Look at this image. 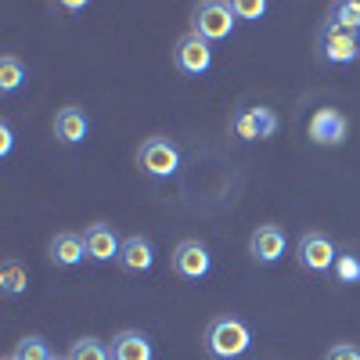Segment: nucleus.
<instances>
[{
	"label": "nucleus",
	"instance_id": "nucleus-1",
	"mask_svg": "<svg viewBox=\"0 0 360 360\" xmlns=\"http://www.w3.org/2000/svg\"><path fill=\"white\" fill-rule=\"evenodd\" d=\"M249 346H252V332L238 317H217L205 332V349L220 360H238L242 353H249Z\"/></svg>",
	"mask_w": 360,
	"mask_h": 360
},
{
	"label": "nucleus",
	"instance_id": "nucleus-2",
	"mask_svg": "<svg viewBox=\"0 0 360 360\" xmlns=\"http://www.w3.org/2000/svg\"><path fill=\"white\" fill-rule=\"evenodd\" d=\"M137 169L152 180H169L180 173V148L169 137H144V144L137 148Z\"/></svg>",
	"mask_w": 360,
	"mask_h": 360
},
{
	"label": "nucleus",
	"instance_id": "nucleus-3",
	"mask_svg": "<svg viewBox=\"0 0 360 360\" xmlns=\"http://www.w3.org/2000/svg\"><path fill=\"white\" fill-rule=\"evenodd\" d=\"M234 25H238V15H234L231 4H224V0H202L191 11V33H198L205 44L227 40L234 33Z\"/></svg>",
	"mask_w": 360,
	"mask_h": 360
},
{
	"label": "nucleus",
	"instance_id": "nucleus-4",
	"mask_svg": "<svg viewBox=\"0 0 360 360\" xmlns=\"http://www.w3.org/2000/svg\"><path fill=\"white\" fill-rule=\"evenodd\" d=\"M317 54L321 62L328 65H349L360 58V44H356V33H346V29H339L335 22H324L317 29Z\"/></svg>",
	"mask_w": 360,
	"mask_h": 360
},
{
	"label": "nucleus",
	"instance_id": "nucleus-5",
	"mask_svg": "<svg viewBox=\"0 0 360 360\" xmlns=\"http://www.w3.org/2000/svg\"><path fill=\"white\" fill-rule=\"evenodd\" d=\"M295 259H299L303 270H310V274H324V270L335 266L339 249H335V242L324 231H307L303 238H299V245H295Z\"/></svg>",
	"mask_w": 360,
	"mask_h": 360
},
{
	"label": "nucleus",
	"instance_id": "nucleus-6",
	"mask_svg": "<svg viewBox=\"0 0 360 360\" xmlns=\"http://www.w3.org/2000/svg\"><path fill=\"white\" fill-rule=\"evenodd\" d=\"M169 266H173L176 278H184V281H202L209 270H213V256H209L205 242H198V238H184V242L173 249Z\"/></svg>",
	"mask_w": 360,
	"mask_h": 360
},
{
	"label": "nucleus",
	"instance_id": "nucleus-7",
	"mask_svg": "<svg viewBox=\"0 0 360 360\" xmlns=\"http://www.w3.org/2000/svg\"><path fill=\"white\" fill-rule=\"evenodd\" d=\"M173 69L184 76H202L213 69V47H209L198 33H184L173 44Z\"/></svg>",
	"mask_w": 360,
	"mask_h": 360
},
{
	"label": "nucleus",
	"instance_id": "nucleus-8",
	"mask_svg": "<svg viewBox=\"0 0 360 360\" xmlns=\"http://www.w3.org/2000/svg\"><path fill=\"white\" fill-rule=\"evenodd\" d=\"M281 127V119L274 108H266V105H252V108H242L234 119H231V130L234 137H242V141H266V137H274Z\"/></svg>",
	"mask_w": 360,
	"mask_h": 360
},
{
	"label": "nucleus",
	"instance_id": "nucleus-9",
	"mask_svg": "<svg viewBox=\"0 0 360 360\" xmlns=\"http://www.w3.org/2000/svg\"><path fill=\"white\" fill-rule=\"evenodd\" d=\"M83 249H86V259L90 263H112L119 259V249H123V242L115 238L112 224L98 220V224H90L83 231Z\"/></svg>",
	"mask_w": 360,
	"mask_h": 360
},
{
	"label": "nucleus",
	"instance_id": "nucleus-10",
	"mask_svg": "<svg viewBox=\"0 0 360 360\" xmlns=\"http://www.w3.org/2000/svg\"><path fill=\"white\" fill-rule=\"evenodd\" d=\"M285 249H288V238H285V231H281L278 224H259V227L252 231V238H249V252H252V259L263 263V266L278 263V259L285 256Z\"/></svg>",
	"mask_w": 360,
	"mask_h": 360
},
{
	"label": "nucleus",
	"instance_id": "nucleus-11",
	"mask_svg": "<svg viewBox=\"0 0 360 360\" xmlns=\"http://www.w3.org/2000/svg\"><path fill=\"white\" fill-rule=\"evenodd\" d=\"M346 130H349V123H346V115L339 108H317L314 119H310V141L314 144H324V148L342 144L346 141Z\"/></svg>",
	"mask_w": 360,
	"mask_h": 360
},
{
	"label": "nucleus",
	"instance_id": "nucleus-12",
	"mask_svg": "<svg viewBox=\"0 0 360 360\" xmlns=\"http://www.w3.org/2000/svg\"><path fill=\"white\" fill-rule=\"evenodd\" d=\"M86 130H90V119H86V112L79 105L58 108V115H54V137L62 141V144H69V148L83 144L86 141Z\"/></svg>",
	"mask_w": 360,
	"mask_h": 360
},
{
	"label": "nucleus",
	"instance_id": "nucleus-13",
	"mask_svg": "<svg viewBox=\"0 0 360 360\" xmlns=\"http://www.w3.org/2000/svg\"><path fill=\"white\" fill-rule=\"evenodd\" d=\"M115 263L123 270H130V274H144V270L155 266V245L144 234H130V238H123V249H119Z\"/></svg>",
	"mask_w": 360,
	"mask_h": 360
},
{
	"label": "nucleus",
	"instance_id": "nucleus-14",
	"mask_svg": "<svg viewBox=\"0 0 360 360\" xmlns=\"http://www.w3.org/2000/svg\"><path fill=\"white\" fill-rule=\"evenodd\" d=\"M112 360H155V346L144 332L137 328H127V332H115V339L108 342Z\"/></svg>",
	"mask_w": 360,
	"mask_h": 360
},
{
	"label": "nucleus",
	"instance_id": "nucleus-15",
	"mask_svg": "<svg viewBox=\"0 0 360 360\" xmlns=\"http://www.w3.org/2000/svg\"><path fill=\"white\" fill-rule=\"evenodd\" d=\"M47 259L54 266H79L86 259V249H83V234H72V231H62L51 238L47 245Z\"/></svg>",
	"mask_w": 360,
	"mask_h": 360
},
{
	"label": "nucleus",
	"instance_id": "nucleus-16",
	"mask_svg": "<svg viewBox=\"0 0 360 360\" xmlns=\"http://www.w3.org/2000/svg\"><path fill=\"white\" fill-rule=\"evenodd\" d=\"M25 288H29V274H25V266H22L18 259H8L4 266H0V292H4L8 299H18Z\"/></svg>",
	"mask_w": 360,
	"mask_h": 360
},
{
	"label": "nucleus",
	"instance_id": "nucleus-17",
	"mask_svg": "<svg viewBox=\"0 0 360 360\" xmlns=\"http://www.w3.org/2000/svg\"><path fill=\"white\" fill-rule=\"evenodd\" d=\"M22 83H25V65H22V58L4 54V58H0V94H18Z\"/></svg>",
	"mask_w": 360,
	"mask_h": 360
},
{
	"label": "nucleus",
	"instance_id": "nucleus-18",
	"mask_svg": "<svg viewBox=\"0 0 360 360\" xmlns=\"http://www.w3.org/2000/svg\"><path fill=\"white\" fill-rule=\"evenodd\" d=\"M328 22H335L346 33H360V0H339V4H332Z\"/></svg>",
	"mask_w": 360,
	"mask_h": 360
},
{
	"label": "nucleus",
	"instance_id": "nucleus-19",
	"mask_svg": "<svg viewBox=\"0 0 360 360\" xmlns=\"http://www.w3.org/2000/svg\"><path fill=\"white\" fill-rule=\"evenodd\" d=\"M65 356H69V360H112V349H108L101 339L86 335V339H76Z\"/></svg>",
	"mask_w": 360,
	"mask_h": 360
},
{
	"label": "nucleus",
	"instance_id": "nucleus-20",
	"mask_svg": "<svg viewBox=\"0 0 360 360\" xmlns=\"http://www.w3.org/2000/svg\"><path fill=\"white\" fill-rule=\"evenodd\" d=\"M11 356L15 360H51L54 353H51V346H47L44 335H25V339H18V346H15Z\"/></svg>",
	"mask_w": 360,
	"mask_h": 360
},
{
	"label": "nucleus",
	"instance_id": "nucleus-21",
	"mask_svg": "<svg viewBox=\"0 0 360 360\" xmlns=\"http://www.w3.org/2000/svg\"><path fill=\"white\" fill-rule=\"evenodd\" d=\"M335 281L339 285H356L360 281V256L356 252H339V259H335Z\"/></svg>",
	"mask_w": 360,
	"mask_h": 360
},
{
	"label": "nucleus",
	"instance_id": "nucleus-22",
	"mask_svg": "<svg viewBox=\"0 0 360 360\" xmlns=\"http://www.w3.org/2000/svg\"><path fill=\"white\" fill-rule=\"evenodd\" d=\"M231 8H234L238 22H256L266 15V0H231Z\"/></svg>",
	"mask_w": 360,
	"mask_h": 360
},
{
	"label": "nucleus",
	"instance_id": "nucleus-23",
	"mask_svg": "<svg viewBox=\"0 0 360 360\" xmlns=\"http://www.w3.org/2000/svg\"><path fill=\"white\" fill-rule=\"evenodd\" d=\"M324 360H360V346H353V342H339V346H332L324 353Z\"/></svg>",
	"mask_w": 360,
	"mask_h": 360
},
{
	"label": "nucleus",
	"instance_id": "nucleus-24",
	"mask_svg": "<svg viewBox=\"0 0 360 360\" xmlns=\"http://www.w3.org/2000/svg\"><path fill=\"white\" fill-rule=\"evenodd\" d=\"M11 148H15V134H11V123H4V119H0V155H11Z\"/></svg>",
	"mask_w": 360,
	"mask_h": 360
},
{
	"label": "nucleus",
	"instance_id": "nucleus-25",
	"mask_svg": "<svg viewBox=\"0 0 360 360\" xmlns=\"http://www.w3.org/2000/svg\"><path fill=\"white\" fill-rule=\"evenodd\" d=\"M62 8H65V11H79V8H86V4H83V0H65Z\"/></svg>",
	"mask_w": 360,
	"mask_h": 360
},
{
	"label": "nucleus",
	"instance_id": "nucleus-26",
	"mask_svg": "<svg viewBox=\"0 0 360 360\" xmlns=\"http://www.w3.org/2000/svg\"><path fill=\"white\" fill-rule=\"evenodd\" d=\"M51 360H69V356H58V353H54V356H51Z\"/></svg>",
	"mask_w": 360,
	"mask_h": 360
},
{
	"label": "nucleus",
	"instance_id": "nucleus-27",
	"mask_svg": "<svg viewBox=\"0 0 360 360\" xmlns=\"http://www.w3.org/2000/svg\"><path fill=\"white\" fill-rule=\"evenodd\" d=\"M4 360H15V356H4Z\"/></svg>",
	"mask_w": 360,
	"mask_h": 360
},
{
	"label": "nucleus",
	"instance_id": "nucleus-28",
	"mask_svg": "<svg viewBox=\"0 0 360 360\" xmlns=\"http://www.w3.org/2000/svg\"><path fill=\"white\" fill-rule=\"evenodd\" d=\"M356 44H360V33H356Z\"/></svg>",
	"mask_w": 360,
	"mask_h": 360
}]
</instances>
